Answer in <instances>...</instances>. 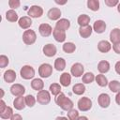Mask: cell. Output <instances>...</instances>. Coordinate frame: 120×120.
Returning <instances> with one entry per match:
<instances>
[{"label":"cell","instance_id":"obj_45","mask_svg":"<svg viewBox=\"0 0 120 120\" xmlns=\"http://www.w3.org/2000/svg\"><path fill=\"white\" fill-rule=\"evenodd\" d=\"M114 68H115V71H116V73L120 75V61L116 62V64H115V67H114Z\"/></svg>","mask_w":120,"mask_h":120},{"label":"cell","instance_id":"obj_27","mask_svg":"<svg viewBox=\"0 0 120 120\" xmlns=\"http://www.w3.org/2000/svg\"><path fill=\"white\" fill-rule=\"evenodd\" d=\"M98 69L100 73H106L110 70V64L108 61H105V60H102L98 63Z\"/></svg>","mask_w":120,"mask_h":120},{"label":"cell","instance_id":"obj_32","mask_svg":"<svg viewBox=\"0 0 120 120\" xmlns=\"http://www.w3.org/2000/svg\"><path fill=\"white\" fill-rule=\"evenodd\" d=\"M75 50H76V46L72 42H66L63 45V51L67 53H72L73 52H75Z\"/></svg>","mask_w":120,"mask_h":120},{"label":"cell","instance_id":"obj_15","mask_svg":"<svg viewBox=\"0 0 120 120\" xmlns=\"http://www.w3.org/2000/svg\"><path fill=\"white\" fill-rule=\"evenodd\" d=\"M93 29L96 33L98 34H101L103 33L105 30H106V23L104 21L102 20H98L94 22V25H93Z\"/></svg>","mask_w":120,"mask_h":120},{"label":"cell","instance_id":"obj_40","mask_svg":"<svg viewBox=\"0 0 120 120\" xmlns=\"http://www.w3.org/2000/svg\"><path fill=\"white\" fill-rule=\"evenodd\" d=\"M20 5H21V2H20L19 0H9V1H8V6H9V8H11L12 9L19 8Z\"/></svg>","mask_w":120,"mask_h":120},{"label":"cell","instance_id":"obj_29","mask_svg":"<svg viewBox=\"0 0 120 120\" xmlns=\"http://www.w3.org/2000/svg\"><path fill=\"white\" fill-rule=\"evenodd\" d=\"M95 80H96L97 83H98L100 87H105V86H107L108 83H109L107 78H106L104 75H102V74H98V75H97L96 78H95Z\"/></svg>","mask_w":120,"mask_h":120},{"label":"cell","instance_id":"obj_22","mask_svg":"<svg viewBox=\"0 0 120 120\" xmlns=\"http://www.w3.org/2000/svg\"><path fill=\"white\" fill-rule=\"evenodd\" d=\"M59 81H60V84H61V85L67 87V86H68V85L70 84V82H71V76H70L69 73L64 72V73L60 76Z\"/></svg>","mask_w":120,"mask_h":120},{"label":"cell","instance_id":"obj_25","mask_svg":"<svg viewBox=\"0 0 120 120\" xmlns=\"http://www.w3.org/2000/svg\"><path fill=\"white\" fill-rule=\"evenodd\" d=\"M77 22L81 27L87 26V25H89V22H90V17L88 15H86V14H82V15H80L78 17Z\"/></svg>","mask_w":120,"mask_h":120},{"label":"cell","instance_id":"obj_8","mask_svg":"<svg viewBox=\"0 0 120 120\" xmlns=\"http://www.w3.org/2000/svg\"><path fill=\"white\" fill-rule=\"evenodd\" d=\"M83 71H84V68H83V66L81 63H75V64H73L72 67H71V68H70L71 74L74 77H76V78L81 77L82 75Z\"/></svg>","mask_w":120,"mask_h":120},{"label":"cell","instance_id":"obj_42","mask_svg":"<svg viewBox=\"0 0 120 120\" xmlns=\"http://www.w3.org/2000/svg\"><path fill=\"white\" fill-rule=\"evenodd\" d=\"M112 49H113V51H114L116 53L120 54V42L113 44V45H112Z\"/></svg>","mask_w":120,"mask_h":120},{"label":"cell","instance_id":"obj_19","mask_svg":"<svg viewBox=\"0 0 120 120\" xmlns=\"http://www.w3.org/2000/svg\"><path fill=\"white\" fill-rule=\"evenodd\" d=\"M110 40L113 44L120 42V29L113 28L110 33Z\"/></svg>","mask_w":120,"mask_h":120},{"label":"cell","instance_id":"obj_41","mask_svg":"<svg viewBox=\"0 0 120 120\" xmlns=\"http://www.w3.org/2000/svg\"><path fill=\"white\" fill-rule=\"evenodd\" d=\"M118 4L119 2L117 0H105V5H107L108 7H114Z\"/></svg>","mask_w":120,"mask_h":120},{"label":"cell","instance_id":"obj_13","mask_svg":"<svg viewBox=\"0 0 120 120\" xmlns=\"http://www.w3.org/2000/svg\"><path fill=\"white\" fill-rule=\"evenodd\" d=\"M42 51H43V53H44L46 56H48V57H52V56H54L55 53H56V47H55L53 44L49 43V44H46V45L43 47Z\"/></svg>","mask_w":120,"mask_h":120},{"label":"cell","instance_id":"obj_18","mask_svg":"<svg viewBox=\"0 0 120 120\" xmlns=\"http://www.w3.org/2000/svg\"><path fill=\"white\" fill-rule=\"evenodd\" d=\"M13 106H14V108H15L16 110H19V111L24 109V107L26 106L24 98H23L22 96L17 97V98L14 99V101H13Z\"/></svg>","mask_w":120,"mask_h":120},{"label":"cell","instance_id":"obj_7","mask_svg":"<svg viewBox=\"0 0 120 120\" xmlns=\"http://www.w3.org/2000/svg\"><path fill=\"white\" fill-rule=\"evenodd\" d=\"M42 14H43V9L39 6L34 5L30 7V8L28 9V15L30 18H39L42 16Z\"/></svg>","mask_w":120,"mask_h":120},{"label":"cell","instance_id":"obj_35","mask_svg":"<svg viewBox=\"0 0 120 120\" xmlns=\"http://www.w3.org/2000/svg\"><path fill=\"white\" fill-rule=\"evenodd\" d=\"M95 75L92 73V72H87V73H85L83 76H82V82H84V83H91L92 82H94V80H95Z\"/></svg>","mask_w":120,"mask_h":120},{"label":"cell","instance_id":"obj_47","mask_svg":"<svg viewBox=\"0 0 120 120\" xmlns=\"http://www.w3.org/2000/svg\"><path fill=\"white\" fill-rule=\"evenodd\" d=\"M55 120H68L67 117H64V116H58L55 118Z\"/></svg>","mask_w":120,"mask_h":120},{"label":"cell","instance_id":"obj_6","mask_svg":"<svg viewBox=\"0 0 120 120\" xmlns=\"http://www.w3.org/2000/svg\"><path fill=\"white\" fill-rule=\"evenodd\" d=\"M78 108L82 112L89 111L92 108V100L87 97L81 98L78 101Z\"/></svg>","mask_w":120,"mask_h":120},{"label":"cell","instance_id":"obj_5","mask_svg":"<svg viewBox=\"0 0 120 120\" xmlns=\"http://www.w3.org/2000/svg\"><path fill=\"white\" fill-rule=\"evenodd\" d=\"M52 73V67L50 64L44 63L38 68V74L41 78H49Z\"/></svg>","mask_w":120,"mask_h":120},{"label":"cell","instance_id":"obj_38","mask_svg":"<svg viewBox=\"0 0 120 120\" xmlns=\"http://www.w3.org/2000/svg\"><path fill=\"white\" fill-rule=\"evenodd\" d=\"M68 120H77L79 118V112L78 111L72 109L68 112Z\"/></svg>","mask_w":120,"mask_h":120},{"label":"cell","instance_id":"obj_21","mask_svg":"<svg viewBox=\"0 0 120 120\" xmlns=\"http://www.w3.org/2000/svg\"><path fill=\"white\" fill-rule=\"evenodd\" d=\"M92 31H93V29H92V27H91L90 25L82 26V27H80V29H79V34H80V36H81L82 38H89V37L91 36Z\"/></svg>","mask_w":120,"mask_h":120},{"label":"cell","instance_id":"obj_34","mask_svg":"<svg viewBox=\"0 0 120 120\" xmlns=\"http://www.w3.org/2000/svg\"><path fill=\"white\" fill-rule=\"evenodd\" d=\"M12 115H13V110L11 107H8V106L2 113H0V117L2 119H10Z\"/></svg>","mask_w":120,"mask_h":120},{"label":"cell","instance_id":"obj_44","mask_svg":"<svg viewBox=\"0 0 120 120\" xmlns=\"http://www.w3.org/2000/svg\"><path fill=\"white\" fill-rule=\"evenodd\" d=\"M10 120H22V117L21 116V114L15 113V114L12 115V117L10 118Z\"/></svg>","mask_w":120,"mask_h":120},{"label":"cell","instance_id":"obj_37","mask_svg":"<svg viewBox=\"0 0 120 120\" xmlns=\"http://www.w3.org/2000/svg\"><path fill=\"white\" fill-rule=\"evenodd\" d=\"M24 99H25V104H26V106H28V107H33L34 105H35V103H36V98H34V96H32V95H27L25 98H24Z\"/></svg>","mask_w":120,"mask_h":120},{"label":"cell","instance_id":"obj_12","mask_svg":"<svg viewBox=\"0 0 120 120\" xmlns=\"http://www.w3.org/2000/svg\"><path fill=\"white\" fill-rule=\"evenodd\" d=\"M38 31H39V34L42 36V37H49L52 33V28L50 24L48 23H41L38 27Z\"/></svg>","mask_w":120,"mask_h":120},{"label":"cell","instance_id":"obj_20","mask_svg":"<svg viewBox=\"0 0 120 120\" xmlns=\"http://www.w3.org/2000/svg\"><path fill=\"white\" fill-rule=\"evenodd\" d=\"M112 48V45L107 40H100L98 43V49L101 52H108Z\"/></svg>","mask_w":120,"mask_h":120},{"label":"cell","instance_id":"obj_2","mask_svg":"<svg viewBox=\"0 0 120 120\" xmlns=\"http://www.w3.org/2000/svg\"><path fill=\"white\" fill-rule=\"evenodd\" d=\"M37 35L34 30H25L22 34V40L26 45H32L36 42Z\"/></svg>","mask_w":120,"mask_h":120},{"label":"cell","instance_id":"obj_10","mask_svg":"<svg viewBox=\"0 0 120 120\" xmlns=\"http://www.w3.org/2000/svg\"><path fill=\"white\" fill-rule=\"evenodd\" d=\"M25 92V88L24 86H22V84L20 83H15V84H12L11 87H10V93L13 95V96H16V97H20V96H22Z\"/></svg>","mask_w":120,"mask_h":120},{"label":"cell","instance_id":"obj_17","mask_svg":"<svg viewBox=\"0 0 120 120\" xmlns=\"http://www.w3.org/2000/svg\"><path fill=\"white\" fill-rule=\"evenodd\" d=\"M52 36L57 42H64L66 40V32L65 31L58 30V29L54 28L52 31Z\"/></svg>","mask_w":120,"mask_h":120},{"label":"cell","instance_id":"obj_39","mask_svg":"<svg viewBox=\"0 0 120 120\" xmlns=\"http://www.w3.org/2000/svg\"><path fill=\"white\" fill-rule=\"evenodd\" d=\"M8 63H9V61H8V56H6L4 54L0 55V68H6L8 65Z\"/></svg>","mask_w":120,"mask_h":120},{"label":"cell","instance_id":"obj_31","mask_svg":"<svg viewBox=\"0 0 120 120\" xmlns=\"http://www.w3.org/2000/svg\"><path fill=\"white\" fill-rule=\"evenodd\" d=\"M108 85H109V88H110V90H111L112 92H113V93H118V92H120V82H119L118 81H116V80L111 81V82L108 83Z\"/></svg>","mask_w":120,"mask_h":120},{"label":"cell","instance_id":"obj_28","mask_svg":"<svg viewBox=\"0 0 120 120\" xmlns=\"http://www.w3.org/2000/svg\"><path fill=\"white\" fill-rule=\"evenodd\" d=\"M72 91L75 95L81 96L85 92V86L83 83H76L75 85H73L72 87Z\"/></svg>","mask_w":120,"mask_h":120},{"label":"cell","instance_id":"obj_36","mask_svg":"<svg viewBox=\"0 0 120 120\" xmlns=\"http://www.w3.org/2000/svg\"><path fill=\"white\" fill-rule=\"evenodd\" d=\"M49 90L51 91V93L53 96H58L61 93V86L58 83H52L50 85V89Z\"/></svg>","mask_w":120,"mask_h":120},{"label":"cell","instance_id":"obj_11","mask_svg":"<svg viewBox=\"0 0 120 120\" xmlns=\"http://www.w3.org/2000/svg\"><path fill=\"white\" fill-rule=\"evenodd\" d=\"M70 27V22L68 20V19H60L57 21V22L55 23V28L58 29V30H62V31H65L68 30V28Z\"/></svg>","mask_w":120,"mask_h":120},{"label":"cell","instance_id":"obj_43","mask_svg":"<svg viewBox=\"0 0 120 120\" xmlns=\"http://www.w3.org/2000/svg\"><path fill=\"white\" fill-rule=\"evenodd\" d=\"M7 105H6V103H5V101L3 100V99H1V101H0V113H2L6 109H7Z\"/></svg>","mask_w":120,"mask_h":120},{"label":"cell","instance_id":"obj_50","mask_svg":"<svg viewBox=\"0 0 120 120\" xmlns=\"http://www.w3.org/2000/svg\"><path fill=\"white\" fill-rule=\"evenodd\" d=\"M117 11H118V12L120 13V3H119V4L117 5Z\"/></svg>","mask_w":120,"mask_h":120},{"label":"cell","instance_id":"obj_33","mask_svg":"<svg viewBox=\"0 0 120 120\" xmlns=\"http://www.w3.org/2000/svg\"><path fill=\"white\" fill-rule=\"evenodd\" d=\"M87 8L93 11H97L99 9V1L98 0H88Z\"/></svg>","mask_w":120,"mask_h":120},{"label":"cell","instance_id":"obj_3","mask_svg":"<svg viewBox=\"0 0 120 120\" xmlns=\"http://www.w3.org/2000/svg\"><path fill=\"white\" fill-rule=\"evenodd\" d=\"M20 75L24 80H30L35 76V69L33 67L25 65L20 70Z\"/></svg>","mask_w":120,"mask_h":120},{"label":"cell","instance_id":"obj_4","mask_svg":"<svg viewBox=\"0 0 120 120\" xmlns=\"http://www.w3.org/2000/svg\"><path fill=\"white\" fill-rule=\"evenodd\" d=\"M37 101L41 105H46L51 101V95L47 90H41L38 92Z\"/></svg>","mask_w":120,"mask_h":120},{"label":"cell","instance_id":"obj_16","mask_svg":"<svg viewBox=\"0 0 120 120\" xmlns=\"http://www.w3.org/2000/svg\"><path fill=\"white\" fill-rule=\"evenodd\" d=\"M47 15H48V18H49L50 20H52V21H56V20H58V19L60 18V16H61V10H60L58 8H51V9L48 11Z\"/></svg>","mask_w":120,"mask_h":120},{"label":"cell","instance_id":"obj_26","mask_svg":"<svg viewBox=\"0 0 120 120\" xmlns=\"http://www.w3.org/2000/svg\"><path fill=\"white\" fill-rule=\"evenodd\" d=\"M54 68H55V69L58 70V71L64 70L65 68H66V61H65V59L62 58V57L56 58L55 61H54Z\"/></svg>","mask_w":120,"mask_h":120},{"label":"cell","instance_id":"obj_24","mask_svg":"<svg viewBox=\"0 0 120 120\" xmlns=\"http://www.w3.org/2000/svg\"><path fill=\"white\" fill-rule=\"evenodd\" d=\"M31 87L34 89V90H37V91H41L43 90V87H44V82L41 79H34L32 82H31Z\"/></svg>","mask_w":120,"mask_h":120},{"label":"cell","instance_id":"obj_9","mask_svg":"<svg viewBox=\"0 0 120 120\" xmlns=\"http://www.w3.org/2000/svg\"><path fill=\"white\" fill-rule=\"evenodd\" d=\"M98 105L101 107V108H108L110 103H111V98H110V96L106 93H102L98 96Z\"/></svg>","mask_w":120,"mask_h":120},{"label":"cell","instance_id":"obj_48","mask_svg":"<svg viewBox=\"0 0 120 120\" xmlns=\"http://www.w3.org/2000/svg\"><path fill=\"white\" fill-rule=\"evenodd\" d=\"M77 120H88V118L86 116H79V118Z\"/></svg>","mask_w":120,"mask_h":120},{"label":"cell","instance_id":"obj_1","mask_svg":"<svg viewBox=\"0 0 120 120\" xmlns=\"http://www.w3.org/2000/svg\"><path fill=\"white\" fill-rule=\"evenodd\" d=\"M55 103H56L62 110L67 111V112L72 110V108H73V106H74L73 101H72L70 98H67V97L65 96V94L62 93V92H61L58 96H56V98H55Z\"/></svg>","mask_w":120,"mask_h":120},{"label":"cell","instance_id":"obj_30","mask_svg":"<svg viewBox=\"0 0 120 120\" xmlns=\"http://www.w3.org/2000/svg\"><path fill=\"white\" fill-rule=\"evenodd\" d=\"M6 19L10 22H14L18 20V14L13 9H9L6 13Z\"/></svg>","mask_w":120,"mask_h":120},{"label":"cell","instance_id":"obj_23","mask_svg":"<svg viewBox=\"0 0 120 120\" xmlns=\"http://www.w3.org/2000/svg\"><path fill=\"white\" fill-rule=\"evenodd\" d=\"M4 80L7 82H13L16 80V72L12 69H8L4 73Z\"/></svg>","mask_w":120,"mask_h":120},{"label":"cell","instance_id":"obj_14","mask_svg":"<svg viewBox=\"0 0 120 120\" xmlns=\"http://www.w3.org/2000/svg\"><path fill=\"white\" fill-rule=\"evenodd\" d=\"M19 26L22 29H28L31 25H32V20L29 16H23L22 18L19 19L18 21Z\"/></svg>","mask_w":120,"mask_h":120},{"label":"cell","instance_id":"obj_46","mask_svg":"<svg viewBox=\"0 0 120 120\" xmlns=\"http://www.w3.org/2000/svg\"><path fill=\"white\" fill-rule=\"evenodd\" d=\"M115 101H116V103L118 105H120V92H118L116 94V96H115Z\"/></svg>","mask_w":120,"mask_h":120},{"label":"cell","instance_id":"obj_49","mask_svg":"<svg viewBox=\"0 0 120 120\" xmlns=\"http://www.w3.org/2000/svg\"><path fill=\"white\" fill-rule=\"evenodd\" d=\"M55 3H56V4H60V5H64V4H66V1H65V2H59V1H55Z\"/></svg>","mask_w":120,"mask_h":120}]
</instances>
